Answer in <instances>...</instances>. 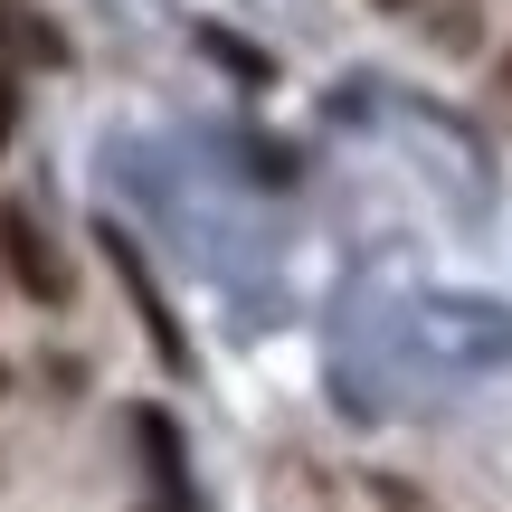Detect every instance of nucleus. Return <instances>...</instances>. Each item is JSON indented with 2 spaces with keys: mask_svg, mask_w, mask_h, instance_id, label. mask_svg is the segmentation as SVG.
Returning <instances> with one entry per match:
<instances>
[{
  "mask_svg": "<svg viewBox=\"0 0 512 512\" xmlns=\"http://www.w3.org/2000/svg\"><path fill=\"white\" fill-rule=\"evenodd\" d=\"M0 266H10L19 294H38V304H57V294H67V266H57L48 228H38L29 209H0Z\"/></svg>",
  "mask_w": 512,
  "mask_h": 512,
  "instance_id": "1",
  "label": "nucleus"
},
{
  "mask_svg": "<svg viewBox=\"0 0 512 512\" xmlns=\"http://www.w3.org/2000/svg\"><path fill=\"white\" fill-rule=\"evenodd\" d=\"M0 38H19V48H29L38 67H67V38H57L48 19H29V10H10V19H0Z\"/></svg>",
  "mask_w": 512,
  "mask_h": 512,
  "instance_id": "2",
  "label": "nucleus"
},
{
  "mask_svg": "<svg viewBox=\"0 0 512 512\" xmlns=\"http://www.w3.org/2000/svg\"><path fill=\"white\" fill-rule=\"evenodd\" d=\"M10 133H19V76L0 67V152H10Z\"/></svg>",
  "mask_w": 512,
  "mask_h": 512,
  "instance_id": "3",
  "label": "nucleus"
},
{
  "mask_svg": "<svg viewBox=\"0 0 512 512\" xmlns=\"http://www.w3.org/2000/svg\"><path fill=\"white\" fill-rule=\"evenodd\" d=\"M503 95H512V57H503Z\"/></svg>",
  "mask_w": 512,
  "mask_h": 512,
  "instance_id": "4",
  "label": "nucleus"
},
{
  "mask_svg": "<svg viewBox=\"0 0 512 512\" xmlns=\"http://www.w3.org/2000/svg\"><path fill=\"white\" fill-rule=\"evenodd\" d=\"M380 10H408V0H380Z\"/></svg>",
  "mask_w": 512,
  "mask_h": 512,
  "instance_id": "5",
  "label": "nucleus"
}]
</instances>
